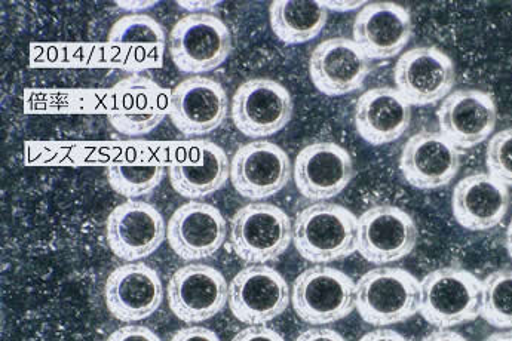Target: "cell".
Listing matches in <instances>:
<instances>
[{"mask_svg": "<svg viewBox=\"0 0 512 341\" xmlns=\"http://www.w3.org/2000/svg\"><path fill=\"white\" fill-rule=\"evenodd\" d=\"M171 184L180 196L201 199L222 189L231 178V161L213 141H193L179 150L168 167Z\"/></svg>", "mask_w": 512, "mask_h": 341, "instance_id": "7402d4cb", "label": "cell"}, {"mask_svg": "<svg viewBox=\"0 0 512 341\" xmlns=\"http://www.w3.org/2000/svg\"><path fill=\"white\" fill-rule=\"evenodd\" d=\"M293 242L311 263L342 260L358 250V218L342 205L318 202L297 214Z\"/></svg>", "mask_w": 512, "mask_h": 341, "instance_id": "6da1fadb", "label": "cell"}, {"mask_svg": "<svg viewBox=\"0 0 512 341\" xmlns=\"http://www.w3.org/2000/svg\"><path fill=\"white\" fill-rule=\"evenodd\" d=\"M106 236L116 257L134 263L152 256L161 247L167 238V226L153 205L131 199L110 213Z\"/></svg>", "mask_w": 512, "mask_h": 341, "instance_id": "5bb4252c", "label": "cell"}, {"mask_svg": "<svg viewBox=\"0 0 512 341\" xmlns=\"http://www.w3.org/2000/svg\"><path fill=\"white\" fill-rule=\"evenodd\" d=\"M355 296V282L342 270L314 266L297 276L291 303L306 324L327 325L354 312Z\"/></svg>", "mask_w": 512, "mask_h": 341, "instance_id": "8992f818", "label": "cell"}, {"mask_svg": "<svg viewBox=\"0 0 512 341\" xmlns=\"http://www.w3.org/2000/svg\"><path fill=\"white\" fill-rule=\"evenodd\" d=\"M440 132L458 149H471L495 131L498 110L492 95L458 89L444 98L437 112Z\"/></svg>", "mask_w": 512, "mask_h": 341, "instance_id": "d6986e66", "label": "cell"}, {"mask_svg": "<svg viewBox=\"0 0 512 341\" xmlns=\"http://www.w3.org/2000/svg\"><path fill=\"white\" fill-rule=\"evenodd\" d=\"M412 36V15L397 3H367L355 18L354 41L370 60L397 57Z\"/></svg>", "mask_w": 512, "mask_h": 341, "instance_id": "603a6c76", "label": "cell"}, {"mask_svg": "<svg viewBox=\"0 0 512 341\" xmlns=\"http://www.w3.org/2000/svg\"><path fill=\"white\" fill-rule=\"evenodd\" d=\"M505 244H507L508 254H510V257L512 258V220L507 229V239H505Z\"/></svg>", "mask_w": 512, "mask_h": 341, "instance_id": "60d3db41", "label": "cell"}, {"mask_svg": "<svg viewBox=\"0 0 512 341\" xmlns=\"http://www.w3.org/2000/svg\"><path fill=\"white\" fill-rule=\"evenodd\" d=\"M290 287L278 270L251 264L229 284V307L238 321L265 325L282 315L290 304Z\"/></svg>", "mask_w": 512, "mask_h": 341, "instance_id": "ba28073f", "label": "cell"}, {"mask_svg": "<svg viewBox=\"0 0 512 341\" xmlns=\"http://www.w3.org/2000/svg\"><path fill=\"white\" fill-rule=\"evenodd\" d=\"M167 168L161 164L124 165L113 164L107 168L110 186L125 198H139L155 190L164 180Z\"/></svg>", "mask_w": 512, "mask_h": 341, "instance_id": "f1b7e54d", "label": "cell"}, {"mask_svg": "<svg viewBox=\"0 0 512 341\" xmlns=\"http://www.w3.org/2000/svg\"><path fill=\"white\" fill-rule=\"evenodd\" d=\"M420 282L412 273L379 267L355 284V309L374 327L401 324L420 310Z\"/></svg>", "mask_w": 512, "mask_h": 341, "instance_id": "3957f363", "label": "cell"}, {"mask_svg": "<svg viewBox=\"0 0 512 341\" xmlns=\"http://www.w3.org/2000/svg\"><path fill=\"white\" fill-rule=\"evenodd\" d=\"M422 341H468L462 334L452 330H437L425 337Z\"/></svg>", "mask_w": 512, "mask_h": 341, "instance_id": "74e56055", "label": "cell"}, {"mask_svg": "<svg viewBox=\"0 0 512 341\" xmlns=\"http://www.w3.org/2000/svg\"><path fill=\"white\" fill-rule=\"evenodd\" d=\"M483 341H512V331H499V333L490 334Z\"/></svg>", "mask_w": 512, "mask_h": 341, "instance_id": "ab89813d", "label": "cell"}, {"mask_svg": "<svg viewBox=\"0 0 512 341\" xmlns=\"http://www.w3.org/2000/svg\"><path fill=\"white\" fill-rule=\"evenodd\" d=\"M394 81L412 106H431L452 92L456 82L455 64L435 46H420L398 58Z\"/></svg>", "mask_w": 512, "mask_h": 341, "instance_id": "8fae6325", "label": "cell"}, {"mask_svg": "<svg viewBox=\"0 0 512 341\" xmlns=\"http://www.w3.org/2000/svg\"><path fill=\"white\" fill-rule=\"evenodd\" d=\"M321 5L324 8L330 9V11L336 12H349L355 11V9H363L364 6L367 5L366 2H354V0H336V2H331V0H326V2H321Z\"/></svg>", "mask_w": 512, "mask_h": 341, "instance_id": "e575fe53", "label": "cell"}, {"mask_svg": "<svg viewBox=\"0 0 512 341\" xmlns=\"http://www.w3.org/2000/svg\"><path fill=\"white\" fill-rule=\"evenodd\" d=\"M420 315L426 322L449 330L481 315L483 282L461 267L432 270L420 282Z\"/></svg>", "mask_w": 512, "mask_h": 341, "instance_id": "7a4b0ae2", "label": "cell"}, {"mask_svg": "<svg viewBox=\"0 0 512 341\" xmlns=\"http://www.w3.org/2000/svg\"><path fill=\"white\" fill-rule=\"evenodd\" d=\"M452 208L456 221L465 229H493L508 213L510 190L489 172H475L456 184Z\"/></svg>", "mask_w": 512, "mask_h": 341, "instance_id": "d4e9b609", "label": "cell"}, {"mask_svg": "<svg viewBox=\"0 0 512 341\" xmlns=\"http://www.w3.org/2000/svg\"><path fill=\"white\" fill-rule=\"evenodd\" d=\"M293 241V223L284 210L268 202H253L231 220V245L245 263L277 260Z\"/></svg>", "mask_w": 512, "mask_h": 341, "instance_id": "5b68a950", "label": "cell"}, {"mask_svg": "<svg viewBox=\"0 0 512 341\" xmlns=\"http://www.w3.org/2000/svg\"><path fill=\"white\" fill-rule=\"evenodd\" d=\"M156 3H158L156 0H121V2H116V5L125 9V11L139 12L143 9L152 8Z\"/></svg>", "mask_w": 512, "mask_h": 341, "instance_id": "f35d334b", "label": "cell"}, {"mask_svg": "<svg viewBox=\"0 0 512 341\" xmlns=\"http://www.w3.org/2000/svg\"><path fill=\"white\" fill-rule=\"evenodd\" d=\"M168 303L186 324L208 321L229 303L228 281L220 270L207 264H187L168 284Z\"/></svg>", "mask_w": 512, "mask_h": 341, "instance_id": "30bf717a", "label": "cell"}, {"mask_svg": "<svg viewBox=\"0 0 512 341\" xmlns=\"http://www.w3.org/2000/svg\"><path fill=\"white\" fill-rule=\"evenodd\" d=\"M177 5L187 9V11H207V9L216 8L220 5L217 0H179Z\"/></svg>", "mask_w": 512, "mask_h": 341, "instance_id": "8d00e7d4", "label": "cell"}, {"mask_svg": "<svg viewBox=\"0 0 512 341\" xmlns=\"http://www.w3.org/2000/svg\"><path fill=\"white\" fill-rule=\"evenodd\" d=\"M372 66L354 39L333 38L321 42L309 60V75L318 91L342 97L363 86Z\"/></svg>", "mask_w": 512, "mask_h": 341, "instance_id": "ac0fdd59", "label": "cell"}, {"mask_svg": "<svg viewBox=\"0 0 512 341\" xmlns=\"http://www.w3.org/2000/svg\"><path fill=\"white\" fill-rule=\"evenodd\" d=\"M107 341H161L158 334L141 325H127L110 334Z\"/></svg>", "mask_w": 512, "mask_h": 341, "instance_id": "4dcf8cb0", "label": "cell"}, {"mask_svg": "<svg viewBox=\"0 0 512 341\" xmlns=\"http://www.w3.org/2000/svg\"><path fill=\"white\" fill-rule=\"evenodd\" d=\"M290 156L271 141L259 140L236 150L231 162V181L247 199H268L280 193L291 178Z\"/></svg>", "mask_w": 512, "mask_h": 341, "instance_id": "4fadbf2b", "label": "cell"}, {"mask_svg": "<svg viewBox=\"0 0 512 341\" xmlns=\"http://www.w3.org/2000/svg\"><path fill=\"white\" fill-rule=\"evenodd\" d=\"M486 164L492 177L512 187V128L502 129L490 138Z\"/></svg>", "mask_w": 512, "mask_h": 341, "instance_id": "f546056e", "label": "cell"}, {"mask_svg": "<svg viewBox=\"0 0 512 341\" xmlns=\"http://www.w3.org/2000/svg\"><path fill=\"white\" fill-rule=\"evenodd\" d=\"M113 61L130 72L161 69L167 49L164 27L147 14L119 18L107 36Z\"/></svg>", "mask_w": 512, "mask_h": 341, "instance_id": "cb8c5ba5", "label": "cell"}, {"mask_svg": "<svg viewBox=\"0 0 512 341\" xmlns=\"http://www.w3.org/2000/svg\"><path fill=\"white\" fill-rule=\"evenodd\" d=\"M358 341H409L403 334L397 333L394 330H374L372 333H367L366 336L361 337Z\"/></svg>", "mask_w": 512, "mask_h": 341, "instance_id": "d590c367", "label": "cell"}, {"mask_svg": "<svg viewBox=\"0 0 512 341\" xmlns=\"http://www.w3.org/2000/svg\"><path fill=\"white\" fill-rule=\"evenodd\" d=\"M232 51L225 21L207 12L186 15L170 33V55L177 69L199 76L222 66Z\"/></svg>", "mask_w": 512, "mask_h": 341, "instance_id": "277c9868", "label": "cell"}, {"mask_svg": "<svg viewBox=\"0 0 512 341\" xmlns=\"http://www.w3.org/2000/svg\"><path fill=\"white\" fill-rule=\"evenodd\" d=\"M232 341H285V339L280 333L265 325H251L239 331Z\"/></svg>", "mask_w": 512, "mask_h": 341, "instance_id": "1f68e13d", "label": "cell"}, {"mask_svg": "<svg viewBox=\"0 0 512 341\" xmlns=\"http://www.w3.org/2000/svg\"><path fill=\"white\" fill-rule=\"evenodd\" d=\"M481 316L492 327L512 330V269L496 270L484 279Z\"/></svg>", "mask_w": 512, "mask_h": 341, "instance_id": "83f0119b", "label": "cell"}, {"mask_svg": "<svg viewBox=\"0 0 512 341\" xmlns=\"http://www.w3.org/2000/svg\"><path fill=\"white\" fill-rule=\"evenodd\" d=\"M297 190L311 201L340 195L354 178V161L348 150L331 141L309 144L294 161Z\"/></svg>", "mask_w": 512, "mask_h": 341, "instance_id": "2e32d148", "label": "cell"}, {"mask_svg": "<svg viewBox=\"0 0 512 341\" xmlns=\"http://www.w3.org/2000/svg\"><path fill=\"white\" fill-rule=\"evenodd\" d=\"M171 91L143 76H131L112 91L109 122L119 134L143 137L170 116Z\"/></svg>", "mask_w": 512, "mask_h": 341, "instance_id": "9c48e42d", "label": "cell"}, {"mask_svg": "<svg viewBox=\"0 0 512 341\" xmlns=\"http://www.w3.org/2000/svg\"><path fill=\"white\" fill-rule=\"evenodd\" d=\"M328 11L312 0H275L271 5V27L287 45H300L317 38L326 27Z\"/></svg>", "mask_w": 512, "mask_h": 341, "instance_id": "4316f807", "label": "cell"}, {"mask_svg": "<svg viewBox=\"0 0 512 341\" xmlns=\"http://www.w3.org/2000/svg\"><path fill=\"white\" fill-rule=\"evenodd\" d=\"M171 341H222L214 331L204 327H189L177 331Z\"/></svg>", "mask_w": 512, "mask_h": 341, "instance_id": "d6a6232c", "label": "cell"}, {"mask_svg": "<svg viewBox=\"0 0 512 341\" xmlns=\"http://www.w3.org/2000/svg\"><path fill=\"white\" fill-rule=\"evenodd\" d=\"M400 168L415 189H441L461 170V152L441 132H419L404 144Z\"/></svg>", "mask_w": 512, "mask_h": 341, "instance_id": "44dd1931", "label": "cell"}, {"mask_svg": "<svg viewBox=\"0 0 512 341\" xmlns=\"http://www.w3.org/2000/svg\"><path fill=\"white\" fill-rule=\"evenodd\" d=\"M228 112V94L213 79L192 76L171 89L170 118L185 137H202L216 131Z\"/></svg>", "mask_w": 512, "mask_h": 341, "instance_id": "9a60e30c", "label": "cell"}, {"mask_svg": "<svg viewBox=\"0 0 512 341\" xmlns=\"http://www.w3.org/2000/svg\"><path fill=\"white\" fill-rule=\"evenodd\" d=\"M168 244L182 260L213 257L228 238V223L219 208L205 202H187L168 221Z\"/></svg>", "mask_w": 512, "mask_h": 341, "instance_id": "e0dca14e", "label": "cell"}, {"mask_svg": "<svg viewBox=\"0 0 512 341\" xmlns=\"http://www.w3.org/2000/svg\"><path fill=\"white\" fill-rule=\"evenodd\" d=\"M412 122V104L397 88H373L364 92L355 107L358 134L373 146L398 140Z\"/></svg>", "mask_w": 512, "mask_h": 341, "instance_id": "484cf974", "label": "cell"}, {"mask_svg": "<svg viewBox=\"0 0 512 341\" xmlns=\"http://www.w3.org/2000/svg\"><path fill=\"white\" fill-rule=\"evenodd\" d=\"M294 341H346V339L330 328H311L300 334Z\"/></svg>", "mask_w": 512, "mask_h": 341, "instance_id": "836d02e7", "label": "cell"}, {"mask_svg": "<svg viewBox=\"0 0 512 341\" xmlns=\"http://www.w3.org/2000/svg\"><path fill=\"white\" fill-rule=\"evenodd\" d=\"M107 309L122 322L152 316L164 300L161 276L144 263H128L110 273L104 287Z\"/></svg>", "mask_w": 512, "mask_h": 341, "instance_id": "ffe728a7", "label": "cell"}, {"mask_svg": "<svg viewBox=\"0 0 512 341\" xmlns=\"http://www.w3.org/2000/svg\"><path fill=\"white\" fill-rule=\"evenodd\" d=\"M293 98L280 82L257 78L245 81L232 98V121L245 137L278 134L293 118Z\"/></svg>", "mask_w": 512, "mask_h": 341, "instance_id": "52a82bcc", "label": "cell"}, {"mask_svg": "<svg viewBox=\"0 0 512 341\" xmlns=\"http://www.w3.org/2000/svg\"><path fill=\"white\" fill-rule=\"evenodd\" d=\"M418 227L409 213L392 205H377L358 218V253L373 264L394 263L412 254Z\"/></svg>", "mask_w": 512, "mask_h": 341, "instance_id": "7c38bea8", "label": "cell"}]
</instances>
